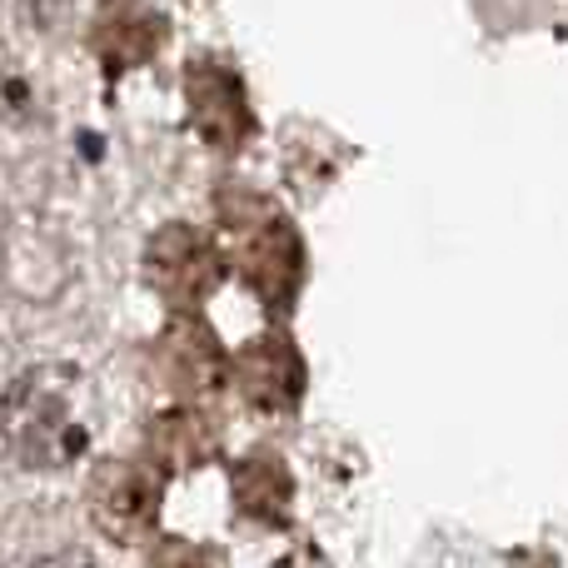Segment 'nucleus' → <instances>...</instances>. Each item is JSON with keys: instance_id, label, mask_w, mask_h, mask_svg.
<instances>
[{"instance_id": "nucleus-1", "label": "nucleus", "mask_w": 568, "mask_h": 568, "mask_svg": "<svg viewBox=\"0 0 568 568\" xmlns=\"http://www.w3.org/2000/svg\"><path fill=\"white\" fill-rule=\"evenodd\" d=\"M6 444L26 469H55L85 449V424H75V369L45 364L10 384Z\"/></svg>"}, {"instance_id": "nucleus-2", "label": "nucleus", "mask_w": 568, "mask_h": 568, "mask_svg": "<svg viewBox=\"0 0 568 568\" xmlns=\"http://www.w3.org/2000/svg\"><path fill=\"white\" fill-rule=\"evenodd\" d=\"M90 514L105 529V539L115 544H140L145 534H155L160 519V484L140 464H105L90 479Z\"/></svg>"}, {"instance_id": "nucleus-3", "label": "nucleus", "mask_w": 568, "mask_h": 568, "mask_svg": "<svg viewBox=\"0 0 568 568\" xmlns=\"http://www.w3.org/2000/svg\"><path fill=\"white\" fill-rule=\"evenodd\" d=\"M150 280L160 294L170 300H205L220 284V255L200 230L190 225H170L155 235L150 245Z\"/></svg>"}, {"instance_id": "nucleus-4", "label": "nucleus", "mask_w": 568, "mask_h": 568, "mask_svg": "<svg viewBox=\"0 0 568 568\" xmlns=\"http://www.w3.org/2000/svg\"><path fill=\"white\" fill-rule=\"evenodd\" d=\"M190 110H195V125L205 130V140H215V145H240L250 130L245 90L220 60L190 65Z\"/></svg>"}, {"instance_id": "nucleus-5", "label": "nucleus", "mask_w": 568, "mask_h": 568, "mask_svg": "<svg viewBox=\"0 0 568 568\" xmlns=\"http://www.w3.org/2000/svg\"><path fill=\"white\" fill-rule=\"evenodd\" d=\"M240 389H245V399L255 409H270V414L290 409L304 389V364L294 354V344L290 339L250 344L245 359H240Z\"/></svg>"}, {"instance_id": "nucleus-6", "label": "nucleus", "mask_w": 568, "mask_h": 568, "mask_svg": "<svg viewBox=\"0 0 568 568\" xmlns=\"http://www.w3.org/2000/svg\"><path fill=\"white\" fill-rule=\"evenodd\" d=\"M240 270H245V280L255 284L265 300H284V294L294 290V280H300V240L290 235L284 220L270 215L265 225L245 240Z\"/></svg>"}, {"instance_id": "nucleus-7", "label": "nucleus", "mask_w": 568, "mask_h": 568, "mask_svg": "<svg viewBox=\"0 0 568 568\" xmlns=\"http://www.w3.org/2000/svg\"><path fill=\"white\" fill-rule=\"evenodd\" d=\"M290 494H294L290 469H284L280 459H270L265 449L250 454L245 464H235V504L250 514V519L284 524L290 519V504H294Z\"/></svg>"}, {"instance_id": "nucleus-8", "label": "nucleus", "mask_w": 568, "mask_h": 568, "mask_svg": "<svg viewBox=\"0 0 568 568\" xmlns=\"http://www.w3.org/2000/svg\"><path fill=\"white\" fill-rule=\"evenodd\" d=\"M170 379L175 384H185V389H215V379H220V349H215V339H210V329L205 324H175L170 329Z\"/></svg>"}]
</instances>
